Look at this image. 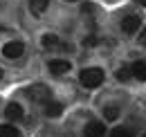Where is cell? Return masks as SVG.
Returning <instances> with one entry per match:
<instances>
[{"instance_id": "cell-1", "label": "cell", "mask_w": 146, "mask_h": 137, "mask_svg": "<svg viewBox=\"0 0 146 137\" xmlns=\"http://www.w3.org/2000/svg\"><path fill=\"white\" fill-rule=\"evenodd\" d=\"M79 81H81V86L92 90V88H99L104 83V70L99 68H86L81 74H79Z\"/></svg>"}, {"instance_id": "cell-2", "label": "cell", "mask_w": 146, "mask_h": 137, "mask_svg": "<svg viewBox=\"0 0 146 137\" xmlns=\"http://www.w3.org/2000/svg\"><path fill=\"white\" fill-rule=\"evenodd\" d=\"M27 94H29V99H32V101H36V103H40V101H50V90L43 86V83L32 86L29 90H27Z\"/></svg>"}, {"instance_id": "cell-3", "label": "cell", "mask_w": 146, "mask_h": 137, "mask_svg": "<svg viewBox=\"0 0 146 137\" xmlns=\"http://www.w3.org/2000/svg\"><path fill=\"white\" fill-rule=\"evenodd\" d=\"M23 52H25V45H23L20 41H9V43L2 47V54H5L7 59H20Z\"/></svg>"}, {"instance_id": "cell-4", "label": "cell", "mask_w": 146, "mask_h": 137, "mask_svg": "<svg viewBox=\"0 0 146 137\" xmlns=\"http://www.w3.org/2000/svg\"><path fill=\"white\" fill-rule=\"evenodd\" d=\"M139 27H142V18H139V16H126L124 20H121V29H124V34H135Z\"/></svg>"}, {"instance_id": "cell-5", "label": "cell", "mask_w": 146, "mask_h": 137, "mask_svg": "<svg viewBox=\"0 0 146 137\" xmlns=\"http://www.w3.org/2000/svg\"><path fill=\"white\" fill-rule=\"evenodd\" d=\"M104 135H106V128L101 121H90L83 130V137H104Z\"/></svg>"}, {"instance_id": "cell-6", "label": "cell", "mask_w": 146, "mask_h": 137, "mask_svg": "<svg viewBox=\"0 0 146 137\" xmlns=\"http://www.w3.org/2000/svg\"><path fill=\"white\" fill-rule=\"evenodd\" d=\"M70 68H72V65H70L68 61H63V59H54V61H50V72L56 74V76H58V74L70 72Z\"/></svg>"}, {"instance_id": "cell-7", "label": "cell", "mask_w": 146, "mask_h": 137, "mask_svg": "<svg viewBox=\"0 0 146 137\" xmlns=\"http://www.w3.org/2000/svg\"><path fill=\"white\" fill-rule=\"evenodd\" d=\"M5 117H7V119H11V121L23 119V106L16 103V101H11L7 108H5Z\"/></svg>"}, {"instance_id": "cell-8", "label": "cell", "mask_w": 146, "mask_h": 137, "mask_svg": "<svg viewBox=\"0 0 146 137\" xmlns=\"http://www.w3.org/2000/svg\"><path fill=\"white\" fill-rule=\"evenodd\" d=\"M130 74H133L135 79H139V81H146V63H144V61H137V63H133Z\"/></svg>"}, {"instance_id": "cell-9", "label": "cell", "mask_w": 146, "mask_h": 137, "mask_svg": "<svg viewBox=\"0 0 146 137\" xmlns=\"http://www.w3.org/2000/svg\"><path fill=\"white\" fill-rule=\"evenodd\" d=\"M61 112H63V106H61V103L47 101V106H45V115H47V117H58Z\"/></svg>"}, {"instance_id": "cell-10", "label": "cell", "mask_w": 146, "mask_h": 137, "mask_svg": "<svg viewBox=\"0 0 146 137\" xmlns=\"http://www.w3.org/2000/svg\"><path fill=\"white\" fill-rule=\"evenodd\" d=\"M43 47H45V50H54V47H58V38H56L54 34H45V36H43Z\"/></svg>"}, {"instance_id": "cell-11", "label": "cell", "mask_w": 146, "mask_h": 137, "mask_svg": "<svg viewBox=\"0 0 146 137\" xmlns=\"http://www.w3.org/2000/svg\"><path fill=\"white\" fill-rule=\"evenodd\" d=\"M47 5H50V0H29V7H32L36 14H43V11L47 9Z\"/></svg>"}, {"instance_id": "cell-12", "label": "cell", "mask_w": 146, "mask_h": 137, "mask_svg": "<svg viewBox=\"0 0 146 137\" xmlns=\"http://www.w3.org/2000/svg\"><path fill=\"white\" fill-rule=\"evenodd\" d=\"M104 117L108 121H115L119 117V108H117V106H106V108H104Z\"/></svg>"}, {"instance_id": "cell-13", "label": "cell", "mask_w": 146, "mask_h": 137, "mask_svg": "<svg viewBox=\"0 0 146 137\" xmlns=\"http://www.w3.org/2000/svg\"><path fill=\"white\" fill-rule=\"evenodd\" d=\"M18 135H20V133L14 128V126H7V124L0 126V137H18Z\"/></svg>"}, {"instance_id": "cell-14", "label": "cell", "mask_w": 146, "mask_h": 137, "mask_svg": "<svg viewBox=\"0 0 146 137\" xmlns=\"http://www.w3.org/2000/svg\"><path fill=\"white\" fill-rule=\"evenodd\" d=\"M110 137H135V133H133L130 128H124V126H121V128H115V130L110 133Z\"/></svg>"}, {"instance_id": "cell-15", "label": "cell", "mask_w": 146, "mask_h": 137, "mask_svg": "<svg viewBox=\"0 0 146 137\" xmlns=\"http://www.w3.org/2000/svg\"><path fill=\"white\" fill-rule=\"evenodd\" d=\"M130 76H133V74H130V68H119L117 70V79H119V81H128Z\"/></svg>"}, {"instance_id": "cell-16", "label": "cell", "mask_w": 146, "mask_h": 137, "mask_svg": "<svg viewBox=\"0 0 146 137\" xmlns=\"http://www.w3.org/2000/svg\"><path fill=\"white\" fill-rule=\"evenodd\" d=\"M97 43H99L97 36H88V38H83V45H86V47H94Z\"/></svg>"}, {"instance_id": "cell-17", "label": "cell", "mask_w": 146, "mask_h": 137, "mask_svg": "<svg viewBox=\"0 0 146 137\" xmlns=\"http://www.w3.org/2000/svg\"><path fill=\"white\" fill-rule=\"evenodd\" d=\"M139 43H142V45H144V47H146V27H144V32L139 34Z\"/></svg>"}, {"instance_id": "cell-18", "label": "cell", "mask_w": 146, "mask_h": 137, "mask_svg": "<svg viewBox=\"0 0 146 137\" xmlns=\"http://www.w3.org/2000/svg\"><path fill=\"white\" fill-rule=\"evenodd\" d=\"M135 2H139V5H142V7H146V0H135Z\"/></svg>"}, {"instance_id": "cell-19", "label": "cell", "mask_w": 146, "mask_h": 137, "mask_svg": "<svg viewBox=\"0 0 146 137\" xmlns=\"http://www.w3.org/2000/svg\"><path fill=\"white\" fill-rule=\"evenodd\" d=\"M0 79H2V70H0Z\"/></svg>"}, {"instance_id": "cell-20", "label": "cell", "mask_w": 146, "mask_h": 137, "mask_svg": "<svg viewBox=\"0 0 146 137\" xmlns=\"http://www.w3.org/2000/svg\"><path fill=\"white\" fill-rule=\"evenodd\" d=\"M68 2H74V0H68Z\"/></svg>"}, {"instance_id": "cell-21", "label": "cell", "mask_w": 146, "mask_h": 137, "mask_svg": "<svg viewBox=\"0 0 146 137\" xmlns=\"http://www.w3.org/2000/svg\"><path fill=\"white\" fill-rule=\"evenodd\" d=\"M142 137H146V133H144V135H142Z\"/></svg>"}]
</instances>
